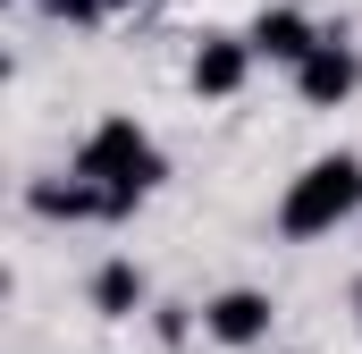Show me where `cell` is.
Here are the masks:
<instances>
[{
    "label": "cell",
    "mask_w": 362,
    "mask_h": 354,
    "mask_svg": "<svg viewBox=\"0 0 362 354\" xmlns=\"http://www.w3.org/2000/svg\"><path fill=\"white\" fill-rule=\"evenodd\" d=\"M76 177H93V185L118 202V219H135V202H152V194L169 185V152H160L152 127H135V118L118 110V118H101L85 144H76Z\"/></svg>",
    "instance_id": "6da1fadb"
},
{
    "label": "cell",
    "mask_w": 362,
    "mask_h": 354,
    "mask_svg": "<svg viewBox=\"0 0 362 354\" xmlns=\"http://www.w3.org/2000/svg\"><path fill=\"white\" fill-rule=\"evenodd\" d=\"M253 68H262V59H253L245 34H202L194 59H185V85L202 93V101H236V93L253 85Z\"/></svg>",
    "instance_id": "5b68a950"
},
{
    "label": "cell",
    "mask_w": 362,
    "mask_h": 354,
    "mask_svg": "<svg viewBox=\"0 0 362 354\" xmlns=\"http://www.w3.org/2000/svg\"><path fill=\"white\" fill-rule=\"evenodd\" d=\"M346 304H354V329H362V270H354V295H346Z\"/></svg>",
    "instance_id": "8fae6325"
},
{
    "label": "cell",
    "mask_w": 362,
    "mask_h": 354,
    "mask_svg": "<svg viewBox=\"0 0 362 354\" xmlns=\"http://www.w3.org/2000/svg\"><path fill=\"white\" fill-rule=\"evenodd\" d=\"M354 93H362V42L337 25V34H320V51L295 68V101H303V110H346Z\"/></svg>",
    "instance_id": "3957f363"
},
{
    "label": "cell",
    "mask_w": 362,
    "mask_h": 354,
    "mask_svg": "<svg viewBox=\"0 0 362 354\" xmlns=\"http://www.w3.org/2000/svg\"><path fill=\"white\" fill-rule=\"evenodd\" d=\"M346 219H362V152H320L286 177L278 194V236L312 245V236H337Z\"/></svg>",
    "instance_id": "7a4b0ae2"
},
{
    "label": "cell",
    "mask_w": 362,
    "mask_h": 354,
    "mask_svg": "<svg viewBox=\"0 0 362 354\" xmlns=\"http://www.w3.org/2000/svg\"><path fill=\"white\" fill-rule=\"evenodd\" d=\"M185 329H194L185 304H160V312H152V338H160V346H185Z\"/></svg>",
    "instance_id": "30bf717a"
},
{
    "label": "cell",
    "mask_w": 362,
    "mask_h": 354,
    "mask_svg": "<svg viewBox=\"0 0 362 354\" xmlns=\"http://www.w3.org/2000/svg\"><path fill=\"white\" fill-rule=\"evenodd\" d=\"M118 8H144V0H110V17H118Z\"/></svg>",
    "instance_id": "7c38bea8"
},
{
    "label": "cell",
    "mask_w": 362,
    "mask_h": 354,
    "mask_svg": "<svg viewBox=\"0 0 362 354\" xmlns=\"http://www.w3.org/2000/svg\"><path fill=\"white\" fill-rule=\"evenodd\" d=\"M320 34H329V25H320L312 8H286V0H278V8H262V17L245 25L253 59H270V68H286V76H295V68H303V59L320 51Z\"/></svg>",
    "instance_id": "8992f818"
},
{
    "label": "cell",
    "mask_w": 362,
    "mask_h": 354,
    "mask_svg": "<svg viewBox=\"0 0 362 354\" xmlns=\"http://www.w3.org/2000/svg\"><path fill=\"white\" fill-rule=\"evenodd\" d=\"M270 329H278L270 287H219V295L202 304V338H211V346H228V354L270 346Z\"/></svg>",
    "instance_id": "277c9868"
},
{
    "label": "cell",
    "mask_w": 362,
    "mask_h": 354,
    "mask_svg": "<svg viewBox=\"0 0 362 354\" xmlns=\"http://www.w3.org/2000/svg\"><path fill=\"white\" fill-rule=\"evenodd\" d=\"M25 211L51 219V228H85V219H118V202L93 185V177L59 169V177H25Z\"/></svg>",
    "instance_id": "52a82bcc"
},
{
    "label": "cell",
    "mask_w": 362,
    "mask_h": 354,
    "mask_svg": "<svg viewBox=\"0 0 362 354\" xmlns=\"http://www.w3.org/2000/svg\"><path fill=\"white\" fill-rule=\"evenodd\" d=\"M42 17H59V25H76V34H93V25L110 17V0H42Z\"/></svg>",
    "instance_id": "9c48e42d"
},
{
    "label": "cell",
    "mask_w": 362,
    "mask_h": 354,
    "mask_svg": "<svg viewBox=\"0 0 362 354\" xmlns=\"http://www.w3.org/2000/svg\"><path fill=\"white\" fill-rule=\"evenodd\" d=\"M85 304L101 312V321H135V312L152 304V278H144V262H135V253H110V262L85 278Z\"/></svg>",
    "instance_id": "ba28073f"
}]
</instances>
